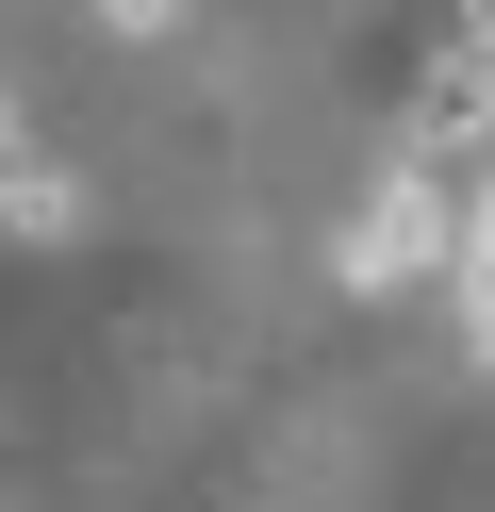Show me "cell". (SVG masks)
I'll return each mask as SVG.
<instances>
[{
  "instance_id": "3",
  "label": "cell",
  "mask_w": 495,
  "mask_h": 512,
  "mask_svg": "<svg viewBox=\"0 0 495 512\" xmlns=\"http://www.w3.org/2000/svg\"><path fill=\"white\" fill-rule=\"evenodd\" d=\"M0 232H83V182L17 133V100H0Z\"/></svg>"
},
{
  "instance_id": "5",
  "label": "cell",
  "mask_w": 495,
  "mask_h": 512,
  "mask_svg": "<svg viewBox=\"0 0 495 512\" xmlns=\"http://www.w3.org/2000/svg\"><path fill=\"white\" fill-rule=\"evenodd\" d=\"M165 17H182V0H99V34H165Z\"/></svg>"
},
{
  "instance_id": "2",
  "label": "cell",
  "mask_w": 495,
  "mask_h": 512,
  "mask_svg": "<svg viewBox=\"0 0 495 512\" xmlns=\"http://www.w3.org/2000/svg\"><path fill=\"white\" fill-rule=\"evenodd\" d=\"M413 166H462V149H495V34H446L429 50V83H413Z\"/></svg>"
},
{
  "instance_id": "1",
  "label": "cell",
  "mask_w": 495,
  "mask_h": 512,
  "mask_svg": "<svg viewBox=\"0 0 495 512\" xmlns=\"http://www.w3.org/2000/svg\"><path fill=\"white\" fill-rule=\"evenodd\" d=\"M446 232H462V182L396 149V166L363 182V215H347V281H363V298H413V281L446 265Z\"/></svg>"
},
{
  "instance_id": "4",
  "label": "cell",
  "mask_w": 495,
  "mask_h": 512,
  "mask_svg": "<svg viewBox=\"0 0 495 512\" xmlns=\"http://www.w3.org/2000/svg\"><path fill=\"white\" fill-rule=\"evenodd\" d=\"M446 265H462V314H479V364H495V182L462 199V232H446Z\"/></svg>"
}]
</instances>
